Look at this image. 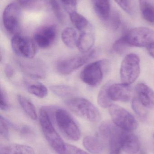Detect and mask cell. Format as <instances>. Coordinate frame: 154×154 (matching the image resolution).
Segmentation results:
<instances>
[{
  "label": "cell",
  "instance_id": "6da1fadb",
  "mask_svg": "<svg viewBox=\"0 0 154 154\" xmlns=\"http://www.w3.org/2000/svg\"><path fill=\"white\" fill-rule=\"evenodd\" d=\"M68 108L81 118L96 123L100 119V114L97 108L87 99L72 97L65 101Z\"/></svg>",
  "mask_w": 154,
  "mask_h": 154
},
{
  "label": "cell",
  "instance_id": "7a4b0ae2",
  "mask_svg": "<svg viewBox=\"0 0 154 154\" xmlns=\"http://www.w3.org/2000/svg\"><path fill=\"white\" fill-rule=\"evenodd\" d=\"M47 108L43 107L40 110V125L43 135L49 144L57 153L60 154L65 143L55 130L52 122L49 111Z\"/></svg>",
  "mask_w": 154,
  "mask_h": 154
},
{
  "label": "cell",
  "instance_id": "3957f363",
  "mask_svg": "<svg viewBox=\"0 0 154 154\" xmlns=\"http://www.w3.org/2000/svg\"><path fill=\"white\" fill-rule=\"evenodd\" d=\"M96 54L95 50H91L81 55L64 57L56 62L55 67L57 72L62 75H68L84 66Z\"/></svg>",
  "mask_w": 154,
  "mask_h": 154
},
{
  "label": "cell",
  "instance_id": "277c9868",
  "mask_svg": "<svg viewBox=\"0 0 154 154\" xmlns=\"http://www.w3.org/2000/svg\"><path fill=\"white\" fill-rule=\"evenodd\" d=\"M54 116L59 129L67 138L74 141L80 139L81 132L79 127L68 111L62 109H57Z\"/></svg>",
  "mask_w": 154,
  "mask_h": 154
},
{
  "label": "cell",
  "instance_id": "5b68a950",
  "mask_svg": "<svg viewBox=\"0 0 154 154\" xmlns=\"http://www.w3.org/2000/svg\"><path fill=\"white\" fill-rule=\"evenodd\" d=\"M108 66L106 60H101L88 64L80 73V78L85 84L95 87L100 84Z\"/></svg>",
  "mask_w": 154,
  "mask_h": 154
},
{
  "label": "cell",
  "instance_id": "8992f818",
  "mask_svg": "<svg viewBox=\"0 0 154 154\" xmlns=\"http://www.w3.org/2000/svg\"><path fill=\"white\" fill-rule=\"evenodd\" d=\"M122 37L129 47H148L154 43V30L145 27L129 30Z\"/></svg>",
  "mask_w": 154,
  "mask_h": 154
},
{
  "label": "cell",
  "instance_id": "52a82bcc",
  "mask_svg": "<svg viewBox=\"0 0 154 154\" xmlns=\"http://www.w3.org/2000/svg\"><path fill=\"white\" fill-rule=\"evenodd\" d=\"M140 60L137 55H127L122 61L120 70L122 83L130 85L139 77L140 73Z\"/></svg>",
  "mask_w": 154,
  "mask_h": 154
},
{
  "label": "cell",
  "instance_id": "ba28073f",
  "mask_svg": "<svg viewBox=\"0 0 154 154\" xmlns=\"http://www.w3.org/2000/svg\"><path fill=\"white\" fill-rule=\"evenodd\" d=\"M109 111L113 123L122 130L131 132L137 128V121L126 109L113 104L109 108Z\"/></svg>",
  "mask_w": 154,
  "mask_h": 154
},
{
  "label": "cell",
  "instance_id": "9c48e42d",
  "mask_svg": "<svg viewBox=\"0 0 154 154\" xmlns=\"http://www.w3.org/2000/svg\"><path fill=\"white\" fill-rule=\"evenodd\" d=\"M11 46L16 55L25 59L34 58L36 52L35 43L31 39L20 34H15L12 38Z\"/></svg>",
  "mask_w": 154,
  "mask_h": 154
},
{
  "label": "cell",
  "instance_id": "30bf717a",
  "mask_svg": "<svg viewBox=\"0 0 154 154\" xmlns=\"http://www.w3.org/2000/svg\"><path fill=\"white\" fill-rule=\"evenodd\" d=\"M20 5L15 3L8 5L3 12V22L6 30L14 35L18 34L20 21Z\"/></svg>",
  "mask_w": 154,
  "mask_h": 154
},
{
  "label": "cell",
  "instance_id": "8fae6325",
  "mask_svg": "<svg viewBox=\"0 0 154 154\" xmlns=\"http://www.w3.org/2000/svg\"><path fill=\"white\" fill-rule=\"evenodd\" d=\"M25 59L19 61L20 67L26 75L33 79H43L47 75L46 65L38 59Z\"/></svg>",
  "mask_w": 154,
  "mask_h": 154
},
{
  "label": "cell",
  "instance_id": "7c38bea8",
  "mask_svg": "<svg viewBox=\"0 0 154 154\" xmlns=\"http://www.w3.org/2000/svg\"><path fill=\"white\" fill-rule=\"evenodd\" d=\"M57 35V29L55 26H44L39 29L34 33V42L39 48H47L53 44Z\"/></svg>",
  "mask_w": 154,
  "mask_h": 154
},
{
  "label": "cell",
  "instance_id": "4fadbf2b",
  "mask_svg": "<svg viewBox=\"0 0 154 154\" xmlns=\"http://www.w3.org/2000/svg\"><path fill=\"white\" fill-rule=\"evenodd\" d=\"M132 91L130 85L125 83H110L108 93L112 101L127 102L131 99Z\"/></svg>",
  "mask_w": 154,
  "mask_h": 154
},
{
  "label": "cell",
  "instance_id": "5bb4252c",
  "mask_svg": "<svg viewBox=\"0 0 154 154\" xmlns=\"http://www.w3.org/2000/svg\"><path fill=\"white\" fill-rule=\"evenodd\" d=\"M137 97L146 108H154V91L144 83H139L136 88Z\"/></svg>",
  "mask_w": 154,
  "mask_h": 154
},
{
  "label": "cell",
  "instance_id": "9a60e30c",
  "mask_svg": "<svg viewBox=\"0 0 154 154\" xmlns=\"http://www.w3.org/2000/svg\"><path fill=\"white\" fill-rule=\"evenodd\" d=\"M122 148L127 153L136 154L140 148L139 138L134 134L126 131L122 138Z\"/></svg>",
  "mask_w": 154,
  "mask_h": 154
},
{
  "label": "cell",
  "instance_id": "2e32d148",
  "mask_svg": "<svg viewBox=\"0 0 154 154\" xmlns=\"http://www.w3.org/2000/svg\"><path fill=\"white\" fill-rule=\"evenodd\" d=\"M125 132L115 125L108 139L109 154H121L122 138Z\"/></svg>",
  "mask_w": 154,
  "mask_h": 154
},
{
  "label": "cell",
  "instance_id": "e0dca14e",
  "mask_svg": "<svg viewBox=\"0 0 154 154\" xmlns=\"http://www.w3.org/2000/svg\"><path fill=\"white\" fill-rule=\"evenodd\" d=\"M95 36L91 32H83L78 39L77 47L82 53L91 50L95 43Z\"/></svg>",
  "mask_w": 154,
  "mask_h": 154
},
{
  "label": "cell",
  "instance_id": "ac0fdd59",
  "mask_svg": "<svg viewBox=\"0 0 154 154\" xmlns=\"http://www.w3.org/2000/svg\"><path fill=\"white\" fill-rule=\"evenodd\" d=\"M0 154H35V152L29 146L12 144L1 147Z\"/></svg>",
  "mask_w": 154,
  "mask_h": 154
},
{
  "label": "cell",
  "instance_id": "d6986e66",
  "mask_svg": "<svg viewBox=\"0 0 154 154\" xmlns=\"http://www.w3.org/2000/svg\"><path fill=\"white\" fill-rule=\"evenodd\" d=\"M83 145L86 150L93 154H100L104 148L103 143L96 137L88 136L83 140Z\"/></svg>",
  "mask_w": 154,
  "mask_h": 154
},
{
  "label": "cell",
  "instance_id": "ffe728a7",
  "mask_svg": "<svg viewBox=\"0 0 154 154\" xmlns=\"http://www.w3.org/2000/svg\"><path fill=\"white\" fill-rule=\"evenodd\" d=\"M92 2L98 16L105 22L111 14L109 0H92Z\"/></svg>",
  "mask_w": 154,
  "mask_h": 154
},
{
  "label": "cell",
  "instance_id": "44dd1931",
  "mask_svg": "<svg viewBox=\"0 0 154 154\" xmlns=\"http://www.w3.org/2000/svg\"><path fill=\"white\" fill-rule=\"evenodd\" d=\"M17 99L21 107L26 115L32 120H36L37 118V112L33 102L23 95H18Z\"/></svg>",
  "mask_w": 154,
  "mask_h": 154
},
{
  "label": "cell",
  "instance_id": "7402d4cb",
  "mask_svg": "<svg viewBox=\"0 0 154 154\" xmlns=\"http://www.w3.org/2000/svg\"><path fill=\"white\" fill-rule=\"evenodd\" d=\"M78 39L77 33L74 28L67 27L62 31L61 39L68 48L72 49L77 47Z\"/></svg>",
  "mask_w": 154,
  "mask_h": 154
},
{
  "label": "cell",
  "instance_id": "603a6c76",
  "mask_svg": "<svg viewBox=\"0 0 154 154\" xmlns=\"http://www.w3.org/2000/svg\"><path fill=\"white\" fill-rule=\"evenodd\" d=\"M143 17L148 22L154 23V0H139Z\"/></svg>",
  "mask_w": 154,
  "mask_h": 154
},
{
  "label": "cell",
  "instance_id": "cb8c5ba5",
  "mask_svg": "<svg viewBox=\"0 0 154 154\" xmlns=\"http://www.w3.org/2000/svg\"><path fill=\"white\" fill-rule=\"evenodd\" d=\"M52 92L58 97L62 98L73 97L77 91L76 88L67 85H54L50 87Z\"/></svg>",
  "mask_w": 154,
  "mask_h": 154
},
{
  "label": "cell",
  "instance_id": "d4e9b609",
  "mask_svg": "<svg viewBox=\"0 0 154 154\" xmlns=\"http://www.w3.org/2000/svg\"><path fill=\"white\" fill-rule=\"evenodd\" d=\"M111 82H107L102 87L99 92L97 102L99 105L104 108H109L112 105V101L108 93V89Z\"/></svg>",
  "mask_w": 154,
  "mask_h": 154
},
{
  "label": "cell",
  "instance_id": "484cf974",
  "mask_svg": "<svg viewBox=\"0 0 154 154\" xmlns=\"http://www.w3.org/2000/svg\"><path fill=\"white\" fill-rule=\"evenodd\" d=\"M71 21L75 28L79 31H84L88 28V21L85 17L75 11L69 12Z\"/></svg>",
  "mask_w": 154,
  "mask_h": 154
},
{
  "label": "cell",
  "instance_id": "4316f807",
  "mask_svg": "<svg viewBox=\"0 0 154 154\" xmlns=\"http://www.w3.org/2000/svg\"><path fill=\"white\" fill-rule=\"evenodd\" d=\"M27 89L30 94L39 98H44L48 94L47 87L39 82L29 84L27 86Z\"/></svg>",
  "mask_w": 154,
  "mask_h": 154
},
{
  "label": "cell",
  "instance_id": "83f0119b",
  "mask_svg": "<svg viewBox=\"0 0 154 154\" xmlns=\"http://www.w3.org/2000/svg\"><path fill=\"white\" fill-rule=\"evenodd\" d=\"M132 108L136 115L142 120H145L147 117L146 108L140 102L138 98L136 97L133 99L132 100Z\"/></svg>",
  "mask_w": 154,
  "mask_h": 154
},
{
  "label": "cell",
  "instance_id": "f1b7e54d",
  "mask_svg": "<svg viewBox=\"0 0 154 154\" xmlns=\"http://www.w3.org/2000/svg\"><path fill=\"white\" fill-rule=\"evenodd\" d=\"M107 26L113 31L116 30L121 24V20L119 14L117 12H113L105 21Z\"/></svg>",
  "mask_w": 154,
  "mask_h": 154
},
{
  "label": "cell",
  "instance_id": "f546056e",
  "mask_svg": "<svg viewBox=\"0 0 154 154\" xmlns=\"http://www.w3.org/2000/svg\"><path fill=\"white\" fill-rule=\"evenodd\" d=\"M114 125L115 124L113 122L105 121L102 122L99 128L100 135L105 139H108L112 133Z\"/></svg>",
  "mask_w": 154,
  "mask_h": 154
},
{
  "label": "cell",
  "instance_id": "4dcf8cb0",
  "mask_svg": "<svg viewBox=\"0 0 154 154\" xmlns=\"http://www.w3.org/2000/svg\"><path fill=\"white\" fill-rule=\"evenodd\" d=\"M118 5L126 12L132 14L134 12V4L133 0H115Z\"/></svg>",
  "mask_w": 154,
  "mask_h": 154
},
{
  "label": "cell",
  "instance_id": "1f68e13d",
  "mask_svg": "<svg viewBox=\"0 0 154 154\" xmlns=\"http://www.w3.org/2000/svg\"><path fill=\"white\" fill-rule=\"evenodd\" d=\"M128 46L126 42L123 37L116 41L114 43L113 46V49L115 52L117 54H122L128 48Z\"/></svg>",
  "mask_w": 154,
  "mask_h": 154
},
{
  "label": "cell",
  "instance_id": "d6a6232c",
  "mask_svg": "<svg viewBox=\"0 0 154 154\" xmlns=\"http://www.w3.org/2000/svg\"><path fill=\"white\" fill-rule=\"evenodd\" d=\"M0 134L1 135L8 139L9 137V124L8 121L2 116L0 117Z\"/></svg>",
  "mask_w": 154,
  "mask_h": 154
},
{
  "label": "cell",
  "instance_id": "836d02e7",
  "mask_svg": "<svg viewBox=\"0 0 154 154\" xmlns=\"http://www.w3.org/2000/svg\"><path fill=\"white\" fill-rule=\"evenodd\" d=\"M60 154H89L74 146L65 143Z\"/></svg>",
  "mask_w": 154,
  "mask_h": 154
},
{
  "label": "cell",
  "instance_id": "e575fe53",
  "mask_svg": "<svg viewBox=\"0 0 154 154\" xmlns=\"http://www.w3.org/2000/svg\"><path fill=\"white\" fill-rule=\"evenodd\" d=\"M50 2L53 12L57 19L60 21H62L63 19V14L58 2L57 0H50Z\"/></svg>",
  "mask_w": 154,
  "mask_h": 154
},
{
  "label": "cell",
  "instance_id": "d590c367",
  "mask_svg": "<svg viewBox=\"0 0 154 154\" xmlns=\"http://www.w3.org/2000/svg\"><path fill=\"white\" fill-rule=\"evenodd\" d=\"M39 0H17L19 5L25 9H32L36 7Z\"/></svg>",
  "mask_w": 154,
  "mask_h": 154
},
{
  "label": "cell",
  "instance_id": "8d00e7d4",
  "mask_svg": "<svg viewBox=\"0 0 154 154\" xmlns=\"http://www.w3.org/2000/svg\"><path fill=\"white\" fill-rule=\"evenodd\" d=\"M0 108L3 111H6L10 108V104L8 102V99L6 93L2 88L1 89V101Z\"/></svg>",
  "mask_w": 154,
  "mask_h": 154
},
{
  "label": "cell",
  "instance_id": "74e56055",
  "mask_svg": "<svg viewBox=\"0 0 154 154\" xmlns=\"http://www.w3.org/2000/svg\"><path fill=\"white\" fill-rule=\"evenodd\" d=\"M64 5L66 9L69 12L75 11V7L77 5V0H61Z\"/></svg>",
  "mask_w": 154,
  "mask_h": 154
},
{
  "label": "cell",
  "instance_id": "f35d334b",
  "mask_svg": "<svg viewBox=\"0 0 154 154\" xmlns=\"http://www.w3.org/2000/svg\"><path fill=\"white\" fill-rule=\"evenodd\" d=\"M20 134L24 137H29L33 136V131L28 126H24L21 128Z\"/></svg>",
  "mask_w": 154,
  "mask_h": 154
},
{
  "label": "cell",
  "instance_id": "ab89813d",
  "mask_svg": "<svg viewBox=\"0 0 154 154\" xmlns=\"http://www.w3.org/2000/svg\"><path fill=\"white\" fill-rule=\"evenodd\" d=\"M5 74L8 79H11L14 77V70L13 68L10 65H6L4 69Z\"/></svg>",
  "mask_w": 154,
  "mask_h": 154
},
{
  "label": "cell",
  "instance_id": "60d3db41",
  "mask_svg": "<svg viewBox=\"0 0 154 154\" xmlns=\"http://www.w3.org/2000/svg\"><path fill=\"white\" fill-rule=\"evenodd\" d=\"M147 51L148 53L151 55V57L154 58V43L147 47Z\"/></svg>",
  "mask_w": 154,
  "mask_h": 154
},
{
  "label": "cell",
  "instance_id": "b9f144b4",
  "mask_svg": "<svg viewBox=\"0 0 154 154\" xmlns=\"http://www.w3.org/2000/svg\"><path fill=\"white\" fill-rule=\"evenodd\" d=\"M153 137H154V135H153Z\"/></svg>",
  "mask_w": 154,
  "mask_h": 154
}]
</instances>
